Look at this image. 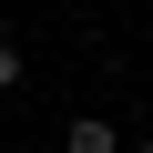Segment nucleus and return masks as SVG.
Masks as SVG:
<instances>
[{
  "label": "nucleus",
  "mask_w": 153,
  "mask_h": 153,
  "mask_svg": "<svg viewBox=\"0 0 153 153\" xmlns=\"http://www.w3.org/2000/svg\"><path fill=\"white\" fill-rule=\"evenodd\" d=\"M61 153H123V143H112V123H92V112H82V123H71V143H61Z\"/></svg>",
  "instance_id": "f257e3e1"
},
{
  "label": "nucleus",
  "mask_w": 153,
  "mask_h": 153,
  "mask_svg": "<svg viewBox=\"0 0 153 153\" xmlns=\"http://www.w3.org/2000/svg\"><path fill=\"white\" fill-rule=\"evenodd\" d=\"M10 82H21V51H10V41H0V92H10Z\"/></svg>",
  "instance_id": "f03ea898"
},
{
  "label": "nucleus",
  "mask_w": 153,
  "mask_h": 153,
  "mask_svg": "<svg viewBox=\"0 0 153 153\" xmlns=\"http://www.w3.org/2000/svg\"><path fill=\"white\" fill-rule=\"evenodd\" d=\"M143 153H153V143H143Z\"/></svg>",
  "instance_id": "7ed1b4c3"
}]
</instances>
